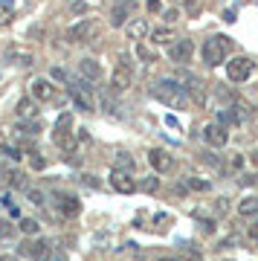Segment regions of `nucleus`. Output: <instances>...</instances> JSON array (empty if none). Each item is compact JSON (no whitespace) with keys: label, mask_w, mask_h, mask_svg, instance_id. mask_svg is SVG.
Wrapping results in <instances>:
<instances>
[{"label":"nucleus","mask_w":258,"mask_h":261,"mask_svg":"<svg viewBox=\"0 0 258 261\" xmlns=\"http://www.w3.org/2000/svg\"><path fill=\"white\" fill-rule=\"evenodd\" d=\"M154 96H157L163 105H168V108H177V111H186V105H189V96H186L183 84H177L174 79H160L154 87Z\"/></svg>","instance_id":"obj_1"},{"label":"nucleus","mask_w":258,"mask_h":261,"mask_svg":"<svg viewBox=\"0 0 258 261\" xmlns=\"http://www.w3.org/2000/svg\"><path fill=\"white\" fill-rule=\"evenodd\" d=\"M67 93L79 111L96 108V90H93V84H87V79H67Z\"/></svg>","instance_id":"obj_2"},{"label":"nucleus","mask_w":258,"mask_h":261,"mask_svg":"<svg viewBox=\"0 0 258 261\" xmlns=\"http://www.w3.org/2000/svg\"><path fill=\"white\" fill-rule=\"evenodd\" d=\"M232 49V41L226 35H212L203 41V61L209 67H218L223 64V56Z\"/></svg>","instance_id":"obj_3"},{"label":"nucleus","mask_w":258,"mask_h":261,"mask_svg":"<svg viewBox=\"0 0 258 261\" xmlns=\"http://www.w3.org/2000/svg\"><path fill=\"white\" fill-rule=\"evenodd\" d=\"M99 35V20H79V23H73V27L67 29V41L70 44H87V41H93V38Z\"/></svg>","instance_id":"obj_4"},{"label":"nucleus","mask_w":258,"mask_h":261,"mask_svg":"<svg viewBox=\"0 0 258 261\" xmlns=\"http://www.w3.org/2000/svg\"><path fill=\"white\" fill-rule=\"evenodd\" d=\"M183 90L186 96H189V105H194V108H206V82L203 79H197L194 73H183Z\"/></svg>","instance_id":"obj_5"},{"label":"nucleus","mask_w":258,"mask_h":261,"mask_svg":"<svg viewBox=\"0 0 258 261\" xmlns=\"http://www.w3.org/2000/svg\"><path fill=\"white\" fill-rule=\"evenodd\" d=\"M252 70H255V64H252L249 58H244V56L232 58L229 64H226V75H229V82H235V84L247 82L249 75H252Z\"/></svg>","instance_id":"obj_6"},{"label":"nucleus","mask_w":258,"mask_h":261,"mask_svg":"<svg viewBox=\"0 0 258 261\" xmlns=\"http://www.w3.org/2000/svg\"><path fill=\"white\" fill-rule=\"evenodd\" d=\"M192 53H194V44L189 41V38H177L174 44H168V58H171L174 64L192 61Z\"/></svg>","instance_id":"obj_7"},{"label":"nucleus","mask_w":258,"mask_h":261,"mask_svg":"<svg viewBox=\"0 0 258 261\" xmlns=\"http://www.w3.org/2000/svg\"><path fill=\"white\" fill-rule=\"evenodd\" d=\"M20 255H27V258H32V261H49L53 247L46 241H23L20 244Z\"/></svg>","instance_id":"obj_8"},{"label":"nucleus","mask_w":258,"mask_h":261,"mask_svg":"<svg viewBox=\"0 0 258 261\" xmlns=\"http://www.w3.org/2000/svg\"><path fill=\"white\" fill-rule=\"evenodd\" d=\"M134 12H137V0H116V6L111 9V23L113 27H125Z\"/></svg>","instance_id":"obj_9"},{"label":"nucleus","mask_w":258,"mask_h":261,"mask_svg":"<svg viewBox=\"0 0 258 261\" xmlns=\"http://www.w3.org/2000/svg\"><path fill=\"white\" fill-rule=\"evenodd\" d=\"M111 186L116 189L119 195H134V192H137V180L131 177V171L113 168V171H111Z\"/></svg>","instance_id":"obj_10"},{"label":"nucleus","mask_w":258,"mask_h":261,"mask_svg":"<svg viewBox=\"0 0 258 261\" xmlns=\"http://www.w3.org/2000/svg\"><path fill=\"white\" fill-rule=\"evenodd\" d=\"M203 140L209 142L212 148H223V145L229 142V130L223 128V125H218V122H209V125L203 128Z\"/></svg>","instance_id":"obj_11"},{"label":"nucleus","mask_w":258,"mask_h":261,"mask_svg":"<svg viewBox=\"0 0 258 261\" xmlns=\"http://www.w3.org/2000/svg\"><path fill=\"white\" fill-rule=\"evenodd\" d=\"M131 84H134V67L116 64V70H113V75H111V87L122 93V90H128Z\"/></svg>","instance_id":"obj_12"},{"label":"nucleus","mask_w":258,"mask_h":261,"mask_svg":"<svg viewBox=\"0 0 258 261\" xmlns=\"http://www.w3.org/2000/svg\"><path fill=\"white\" fill-rule=\"evenodd\" d=\"M148 163L154 166V171H160V174H166V171H171L174 168V160H171V154L163 148H154L148 151Z\"/></svg>","instance_id":"obj_13"},{"label":"nucleus","mask_w":258,"mask_h":261,"mask_svg":"<svg viewBox=\"0 0 258 261\" xmlns=\"http://www.w3.org/2000/svg\"><path fill=\"white\" fill-rule=\"evenodd\" d=\"M125 35H128L131 41H142L145 35H151V27H148L145 18H131L128 23H125Z\"/></svg>","instance_id":"obj_14"},{"label":"nucleus","mask_w":258,"mask_h":261,"mask_svg":"<svg viewBox=\"0 0 258 261\" xmlns=\"http://www.w3.org/2000/svg\"><path fill=\"white\" fill-rule=\"evenodd\" d=\"M32 96L41 99V102H53V99H56V87H53L49 79H35V82H32Z\"/></svg>","instance_id":"obj_15"},{"label":"nucleus","mask_w":258,"mask_h":261,"mask_svg":"<svg viewBox=\"0 0 258 261\" xmlns=\"http://www.w3.org/2000/svg\"><path fill=\"white\" fill-rule=\"evenodd\" d=\"M79 73H82L87 82H99L101 67H99V61H93V58H82V61H79Z\"/></svg>","instance_id":"obj_16"},{"label":"nucleus","mask_w":258,"mask_h":261,"mask_svg":"<svg viewBox=\"0 0 258 261\" xmlns=\"http://www.w3.org/2000/svg\"><path fill=\"white\" fill-rule=\"evenodd\" d=\"M53 140H56V145H58L61 151H67V154H73V151H75L73 130H56V134H53Z\"/></svg>","instance_id":"obj_17"},{"label":"nucleus","mask_w":258,"mask_h":261,"mask_svg":"<svg viewBox=\"0 0 258 261\" xmlns=\"http://www.w3.org/2000/svg\"><path fill=\"white\" fill-rule=\"evenodd\" d=\"M58 203H61V212H64L67 218H75V215L82 212V203H79V197L61 195V197H58Z\"/></svg>","instance_id":"obj_18"},{"label":"nucleus","mask_w":258,"mask_h":261,"mask_svg":"<svg viewBox=\"0 0 258 261\" xmlns=\"http://www.w3.org/2000/svg\"><path fill=\"white\" fill-rule=\"evenodd\" d=\"M18 116H20V119H35V116H38L35 99H29V96H23V99L18 102Z\"/></svg>","instance_id":"obj_19"},{"label":"nucleus","mask_w":258,"mask_h":261,"mask_svg":"<svg viewBox=\"0 0 258 261\" xmlns=\"http://www.w3.org/2000/svg\"><path fill=\"white\" fill-rule=\"evenodd\" d=\"M151 41H154V44H174L177 41V35L174 32H171V29H166V27H160V29H154V32H151Z\"/></svg>","instance_id":"obj_20"},{"label":"nucleus","mask_w":258,"mask_h":261,"mask_svg":"<svg viewBox=\"0 0 258 261\" xmlns=\"http://www.w3.org/2000/svg\"><path fill=\"white\" fill-rule=\"evenodd\" d=\"M238 215H244V218L258 215V197H244V200L238 203Z\"/></svg>","instance_id":"obj_21"},{"label":"nucleus","mask_w":258,"mask_h":261,"mask_svg":"<svg viewBox=\"0 0 258 261\" xmlns=\"http://www.w3.org/2000/svg\"><path fill=\"white\" fill-rule=\"evenodd\" d=\"M137 189H142L145 195H154V192L160 189V177H154V174H145V177L137 183Z\"/></svg>","instance_id":"obj_22"},{"label":"nucleus","mask_w":258,"mask_h":261,"mask_svg":"<svg viewBox=\"0 0 258 261\" xmlns=\"http://www.w3.org/2000/svg\"><path fill=\"white\" fill-rule=\"evenodd\" d=\"M186 186L192 189V192H209L212 183H209V180H203V177H186Z\"/></svg>","instance_id":"obj_23"},{"label":"nucleus","mask_w":258,"mask_h":261,"mask_svg":"<svg viewBox=\"0 0 258 261\" xmlns=\"http://www.w3.org/2000/svg\"><path fill=\"white\" fill-rule=\"evenodd\" d=\"M137 58L145 61V64H151V61H157V53H154L151 47H145V44H137Z\"/></svg>","instance_id":"obj_24"},{"label":"nucleus","mask_w":258,"mask_h":261,"mask_svg":"<svg viewBox=\"0 0 258 261\" xmlns=\"http://www.w3.org/2000/svg\"><path fill=\"white\" fill-rule=\"evenodd\" d=\"M18 226H20V232H23V235H38V229H41L35 218H23Z\"/></svg>","instance_id":"obj_25"},{"label":"nucleus","mask_w":258,"mask_h":261,"mask_svg":"<svg viewBox=\"0 0 258 261\" xmlns=\"http://www.w3.org/2000/svg\"><path fill=\"white\" fill-rule=\"evenodd\" d=\"M18 171H12V168H0V186H12V183H18Z\"/></svg>","instance_id":"obj_26"},{"label":"nucleus","mask_w":258,"mask_h":261,"mask_svg":"<svg viewBox=\"0 0 258 261\" xmlns=\"http://www.w3.org/2000/svg\"><path fill=\"white\" fill-rule=\"evenodd\" d=\"M232 122H241L238 113H235V111H223V108H221V111H218V125L226 128V125H232Z\"/></svg>","instance_id":"obj_27"},{"label":"nucleus","mask_w":258,"mask_h":261,"mask_svg":"<svg viewBox=\"0 0 258 261\" xmlns=\"http://www.w3.org/2000/svg\"><path fill=\"white\" fill-rule=\"evenodd\" d=\"M73 128V113H61L56 119V130H70Z\"/></svg>","instance_id":"obj_28"},{"label":"nucleus","mask_w":258,"mask_h":261,"mask_svg":"<svg viewBox=\"0 0 258 261\" xmlns=\"http://www.w3.org/2000/svg\"><path fill=\"white\" fill-rule=\"evenodd\" d=\"M116 168H122V171H131V168H134V160H131L125 151H119V154H116Z\"/></svg>","instance_id":"obj_29"},{"label":"nucleus","mask_w":258,"mask_h":261,"mask_svg":"<svg viewBox=\"0 0 258 261\" xmlns=\"http://www.w3.org/2000/svg\"><path fill=\"white\" fill-rule=\"evenodd\" d=\"M0 151H3L9 160H20V157H23V154H20V148H15V145H9V142H3V145H0Z\"/></svg>","instance_id":"obj_30"},{"label":"nucleus","mask_w":258,"mask_h":261,"mask_svg":"<svg viewBox=\"0 0 258 261\" xmlns=\"http://www.w3.org/2000/svg\"><path fill=\"white\" fill-rule=\"evenodd\" d=\"M27 197H29L35 206H44V200H46L44 192H38V189H27Z\"/></svg>","instance_id":"obj_31"},{"label":"nucleus","mask_w":258,"mask_h":261,"mask_svg":"<svg viewBox=\"0 0 258 261\" xmlns=\"http://www.w3.org/2000/svg\"><path fill=\"white\" fill-rule=\"evenodd\" d=\"M20 134H29V137H38V134H41V125H38V122L32 119L29 125H23V128H20Z\"/></svg>","instance_id":"obj_32"},{"label":"nucleus","mask_w":258,"mask_h":261,"mask_svg":"<svg viewBox=\"0 0 258 261\" xmlns=\"http://www.w3.org/2000/svg\"><path fill=\"white\" fill-rule=\"evenodd\" d=\"M180 250H183V255H189L192 261H200V252L194 250L192 244H180Z\"/></svg>","instance_id":"obj_33"},{"label":"nucleus","mask_w":258,"mask_h":261,"mask_svg":"<svg viewBox=\"0 0 258 261\" xmlns=\"http://www.w3.org/2000/svg\"><path fill=\"white\" fill-rule=\"evenodd\" d=\"M215 209H218L221 215H226L229 212V197H218V200H215Z\"/></svg>","instance_id":"obj_34"},{"label":"nucleus","mask_w":258,"mask_h":261,"mask_svg":"<svg viewBox=\"0 0 258 261\" xmlns=\"http://www.w3.org/2000/svg\"><path fill=\"white\" fill-rule=\"evenodd\" d=\"M9 23H12V9L0 6V27H9Z\"/></svg>","instance_id":"obj_35"},{"label":"nucleus","mask_w":258,"mask_h":261,"mask_svg":"<svg viewBox=\"0 0 258 261\" xmlns=\"http://www.w3.org/2000/svg\"><path fill=\"white\" fill-rule=\"evenodd\" d=\"M177 18H180V12H177V9H166V12H163V20H166V23H174Z\"/></svg>","instance_id":"obj_36"},{"label":"nucleus","mask_w":258,"mask_h":261,"mask_svg":"<svg viewBox=\"0 0 258 261\" xmlns=\"http://www.w3.org/2000/svg\"><path fill=\"white\" fill-rule=\"evenodd\" d=\"M70 9H73L75 15H84V12H87V3H84V0H73V6H70Z\"/></svg>","instance_id":"obj_37"},{"label":"nucleus","mask_w":258,"mask_h":261,"mask_svg":"<svg viewBox=\"0 0 258 261\" xmlns=\"http://www.w3.org/2000/svg\"><path fill=\"white\" fill-rule=\"evenodd\" d=\"M82 183L84 186H90V189H99V180L93 177V174H82Z\"/></svg>","instance_id":"obj_38"},{"label":"nucleus","mask_w":258,"mask_h":261,"mask_svg":"<svg viewBox=\"0 0 258 261\" xmlns=\"http://www.w3.org/2000/svg\"><path fill=\"white\" fill-rule=\"evenodd\" d=\"M29 163H32V168H35V171H41V168L46 166V163H44V157H38V154H32V160H29Z\"/></svg>","instance_id":"obj_39"},{"label":"nucleus","mask_w":258,"mask_h":261,"mask_svg":"<svg viewBox=\"0 0 258 261\" xmlns=\"http://www.w3.org/2000/svg\"><path fill=\"white\" fill-rule=\"evenodd\" d=\"M229 166H232V168H241V166H244V157H241V154H232V157H229Z\"/></svg>","instance_id":"obj_40"},{"label":"nucleus","mask_w":258,"mask_h":261,"mask_svg":"<svg viewBox=\"0 0 258 261\" xmlns=\"http://www.w3.org/2000/svg\"><path fill=\"white\" fill-rule=\"evenodd\" d=\"M232 244H238V235H229V238H223V241H221V250H226V247H232Z\"/></svg>","instance_id":"obj_41"},{"label":"nucleus","mask_w":258,"mask_h":261,"mask_svg":"<svg viewBox=\"0 0 258 261\" xmlns=\"http://www.w3.org/2000/svg\"><path fill=\"white\" fill-rule=\"evenodd\" d=\"M148 12H163V3L160 0H148Z\"/></svg>","instance_id":"obj_42"},{"label":"nucleus","mask_w":258,"mask_h":261,"mask_svg":"<svg viewBox=\"0 0 258 261\" xmlns=\"http://www.w3.org/2000/svg\"><path fill=\"white\" fill-rule=\"evenodd\" d=\"M49 75H53V79H58V82H67V73H64V70H58V67H56Z\"/></svg>","instance_id":"obj_43"},{"label":"nucleus","mask_w":258,"mask_h":261,"mask_svg":"<svg viewBox=\"0 0 258 261\" xmlns=\"http://www.w3.org/2000/svg\"><path fill=\"white\" fill-rule=\"evenodd\" d=\"M154 221H157L160 226H166V224H171V218H168V215H157V218H154Z\"/></svg>","instance_id":"obj_44"},{"label":"nucleus","mask_w":258,"mask_h":261,"mask_svg":"<svg viewBox=\"0 0 258 261\" xmlns=\"http://www.w3.org/2000/svg\"><path fill=\"white\" fill-rule=\"evenodd\" d=\"M41 35H44V29H41V27H32V29H29V38H41Z\"/></svg>","instance_id":"obj_45"},{"label":"nucleus","mask_w":258,"mask_h":261,"mask_svg":"<svg viewBox=\"0 0 258 261\" xmlns=\"http://www.w3.org/2000/svg\"><path fill=\"white\" fill-rule=\"evenodd\" d=\"M9 232H12V226L6 221H0V235H9Z\"/></svg>","instance_id":"obj_46"},{"label":"nucleus","mask_w":258,"mask_h":261,"mask_svg":"<svg viewBox=\"0 0 258 261\" xmlns=\"http://www.w3.org/2000/svg\"><path fill=\"white\" fill-rule=\"evenodd\" d=\"M249 235H252V238H258V221L252 226H249Z\"/></svg>","instance_id":"obj_47"},{"label":"nucleus","mask_w":258,"mask_h":261,"mask_svg":"<svg viewBox=\"0 0 258 261\" xmlns=\"http://www.w3.org/2000/svg\"><path fill=\"white\" fill-rule=\"evenodd\" d=\"M49 261H67L64 255H49Z\"/></svg>","instance_id":"obj_48"},{"label":"nucleus","mask_w":258,"mask_h":261,"mask_svg":"<svg viewBox=\"0 0 258 261\" xmlns=\"http://www.w3.org/2000/svg\"><path fill=\"white\" fill-rule=\"evenodd\" d=\"M0 261H15V258H12V255H0Z\"/></svg>","instance_id":"obj_49"},{"label":"nucleus","mask_w":258,"mask_h":261,"mask_svg":"<svg viewBox=\"0 0 258 261\" xmlns=\"http://www.w3.org/2000/svg\"><path fill=\"white\" fill-rule=\"evenodd\" d=\"M160 261H177V258H160Z\"/></svg>","instance_id":"obj_50"},{"label":"nucleus","mask_w":258,"mask_h":261,"mask_svg":"<svg viewBox=\"0 0 258 261\" xmlns=\"http://www.w3.org/2000/svg\"><path fill=\"white\" fill-rule=\"evenodd\" d=\"M255 244H258V238H255Z\"/></svg>","instance_id":"obj_51"}]
</instances>
